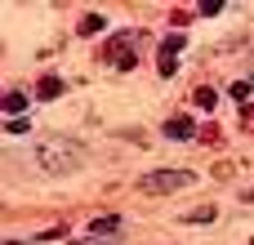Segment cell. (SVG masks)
Segmentation results:
<instances>
[{
    "label": "cell",
    "instance_id": "obj_1",
    "mask_svg": "<svg viewBox=\"0 0 254 245\" xmlns=\"http://www.w3.org/2000/svg\"><path fill=\"white\" fill-rule=\"evenodd\" d=\"M36 161H40V170H45V174H71V170H80V165H85V152H80L76 143L49 138V143H40V147H36Z\"/></svg>",
    "mask_w": 254,
    "mask_h": 245
},
{
    "label": "cell",
    "instance_id": "obj_2",
    "mask_svg": "<svg viewBox=\"0 0 254 245\" xmlns=\"http://www.w3.org/2000/svg\"><path fill=\"white\" fill-rule=\"evenodd\" d=\"M188 183H196L192 170H152V174L143 179V192H147V196H170V192H179V187H188Z\"/></svg>",
    "mask_w": 254,
    "mask_h": 245
},
{
    "label": "cell",
    "instance_id": "obj_3",
    "mask_svg": "<svg viewBox=\"0 0 254 245\" xmlns=\"http://www.w3.org/2000/svg\"><path fill=\"white\" fill-rule=\"evenodd\" d=\"M121 237H125V219L121 214H103V219H89L80 245H116Z\"/></svg>",
    "mask_w": 254,
    "mask_h": 245
},
{
    "label": "cell",
    "instance_id": "obj_4",
    "mask_svg": "<svg viewBox=\"0 0 254 245\" xmlns=\"http://www.w3.org/2000/svg\"><path fill=\"white\" fill-rule=\"evenodd\" d=\"M183 49V36H165L161 45V76H174V54Z\"/></svg>",
    "mask_w": 254,
    "mask_h": 245
},
{
    "label": "cell",
    "instance_id": "obj_5",
    "mask_svg": "<svg viewBox=\"0 0 254 245\" xmlns=\"http://www.w3.org/2000/svg\"><path fill=\"white\" fill-rule=\"evenodd\" d=\"M165 134L170 138H192L196 134V121L192 116H174V121H165Z\"/></svg>",
    "mask_w": 254,
    "mask_h": 245
},
{
    "label": "cell",
    "instance_id": "obj_6",
    "mask_svg": "<svg viewBox=\"0 0 254 245\" xmlns=\"http://www.w3.org/2000/svg\"><path fill=\"white\" fill-rule=\"evenodd\" d=\"M214 219H219V210H214V205H196V210H188V214H183L179 223H192V228H205V223H214Z\"/></svg>",
    "mask_w": 254,
    "mask_h": 245
},
{
    "label": "cell",
    "instance_id": "obj_7",
    "mask_svg": "<svg viewBox=\"0 0 254 245\" xmlns=\"http://www.w3.org/2000/svg\"><path fill=\"white\" fill-rule=\"evenodd\" d=\"M36 94H40V98H58V94H63V80H58V76H45Z\"/></svg>",
    "mask_w": 254,
    "mask_h": 245
},
{
    "label": "cell",
    "instance_id": "obj_8",
    "mask_svg": "<svg viewBox=\"0 0 254 245\" xmlns=\"http://www.w3.org/2000/svg\"><path fill=\"white\" fill-rule=\"evenodd\" d=\"M22 107H27V94L22 89H9L4 94V112H22Z\"/></svg>",
    "mask_w": 254,
    "mask_h": 245
},
{
    "label": "cell",
    "instance_id": "obj_9",
    "mask_svg": "<svg viewBox=\"0 0 254 245\" xmlns=\"http://www.w3.org/2000/svg\"><path fill=\"white\" fill-rule=\"evenodd\" d=\"M196 107L210 112V107H214V89H196Z\"/></svg>",
    "mask_w": 254,
    "mask_h": 245
},
{
    "label": "cell",
    "instance_id": "obj_10",
    "mask_svg": "<svg viewBox=\"0 0 254 245\" xmlns=\"http://www.w3.org/2000/svg\"><path fill=\"white\" fill-rule=\"evenodd\" d=\"M98 27H103V18H94V13H89V18H80V31H85V36H89V31H98Z\"/></svg>",
    "mask_w": 254,
    "mask_h": 245
},
{
    "label": "cell",
    "instance_id": "obj_11",
    "mask_svg": "<svg viewBox=\"0 0 254 245\" xmlns=\"http://www.w3.org/2000/svg\"><path fill=\"white\" fill-rule=\"evenodd\" d=\"M241 201H254V187H246V192H241Z\"/></svg>",
    "mask_w": 254,
    "mask_h": 245
},
{
    "label": "cell",
    "instance_id": "obj_12",
    "mask_svg": "<svg viewBox=\"0 0 254 245\" xmlns=\"http://www.w3.org/2000/svg\"><path fill=\"white\" fill-rule=\"evenodd\" d=\"M246 125H250V129H254V107H250V116H246Z\"/></svg>",
    "mask_w": 254,
    "mask_h": 245
},
{
    "label": "cell",
    "instance_id": "obj_13",
    "mask_svg": "<svg viewBox=\"0 0 254 245\" xmlns=\"http://www.w3.org/2000/svg\"><path fill=\"white\" fill-rule=\"evenodd\" d=\"M9 245H27V241H9Z\"/></svg>",
    "mask_w": 254,
    "mask_h": 245
}]
</instances>
